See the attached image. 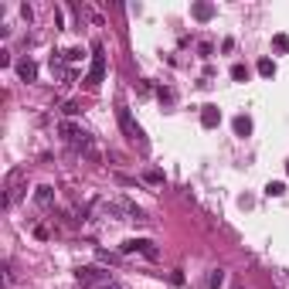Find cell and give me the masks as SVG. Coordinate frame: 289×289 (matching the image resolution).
<instances>
[{"instance_id": "obj_17", "label": "cell", "mask_w": 289, "mask_h": 289, "mask_svg": "<svg viewBox=\"0 0 289 289\" xmlns=\"http://www.w3.org/2000/svg\"><path fill=\"white\" fill-rule=\"evenodd\" d=\"M146 180H150V184H163V173L160 170H146Z\"/></svg>"}, {"instance_id": "obj_12", "label": "cell", "mask_w": 289, "mask_h": 289, "mask_svg": "<svg viewBox=\"0 0 289 289\" xmlns=\"http://www.w3.org/2000/svg\"><path fill=\"white\" fill-rule=\"evenodd\" d=\"M231 78H235V82H249V68H245L242 61H238V65H231Z\"/></svg>"}, {"instance_id": "obj_5", "label": "cell", "mask_w": 289, "mask_h": 289, "mask_svg": "<svg viewBox=\"0 0 289 289\" xmlns=\"http://www.w3.org/2000/svg\"><path fill=\"white\" fill-rule=\"evenodd\" d=\"M133 252H143L146 259H156L160 255L150 238H130V242H123V255H133Z\"/></svg>"}, {"instance_id": "obj_7", "label": "cell", "mask_w": 289, "mask_h": 289, "mask_svg": "<svg viewBox=\"0 0 289 289\" xmlns=\"http://www.w3.org/2000/svg\"><path fill=\"white\" fill-rule=\"evenodd\" d=\"M17 75L24 78V82H34V78H38V65H34L31 58H20L17 61Z\"/></svg>"}, {"instance_id": "obj_11", "label": "cell", "mask_w": 289, "mask_h": 289, "mask_svg": "<svg viewBox=\"0 0 289 289\" xmlns=\"http://www.w3.org/2000/svg\"><path fill=\"white\" fill-rule=\"evenodd\" d=\"M259 75H262V78L276 75V61H272V58H259Z\"/></svg>"}, {"instance_id": "obj_14", "label": "cell", "mask_w": 289, "mask_h": 289, "mask_svg": "<svg viewBox=\"0 0 289 289\" xmlns=\"http://www.w3.org/2000/svg\"><path fill=\"white\" fill-rule=\"evenodd\" d=\"M221 283H225V272H221V269H214L211 276H208V289H218Z\"/></svg>"}, {"instance_id": "obj_1", "label": "cell", "mask_w": 289, "mask_h": 289, "mask_svg": "<svg viewBox=\"0 0 289 289\" xmlns=\"http://www.w3.org/2000/svg\"><path fill=\"white\" fill-rule=\"evenodd\" d=\"M58 136L72 146V150H82V153H89V156H96V146H92V136L85 133L78 123H72V119H65L61 126H58Z\"/></svg>"}, {"instance_id": "obj_10", "label": "cell", "mask_w": 289, "mask_h": 289, "mask_svg": "<svg viewBox=\"0 0 289 289\" xmlns=\"http://www.w3.org/2000/svg\"><path fill=\"white\" fill-rule=\"evenodd\" d=\"M235 133H238V136H249L252 133V119H249V116H235Z\"/></svg>"}, {"instance_id": "obj_8", "label": "cell", "mask_w": 289, "mask_h": 289, "mask_svg": "<svg viewBox=\"0 0 289 289\" xmlns=\"http://www.w3.org/2000/svg\"><path fill=\"white\" fill-rule=\"evenodd\" d=\"M191 17H194V20H211V17H214V3H208V0L194 3V7H191Z\"/></svg>"}, {"instance_id": "obj_20", "label": "cell", "mask_w": 289, "mask_h": 289, "mask_svg": "<svg viewBox=\"0 0 289 289\" xmlns=\"http://www.w3.org/2000/svg\"><path fill=\"white\" fill-rule=\"evenodd\" d=\"M286 170H289V163H286Z\"/></svg>"}, {"instance_id": "obj_18", "label": "cell", "mask_w": 289, "mask_h": 289, "mask_svg": "<svg viewBox=\"0 0 289 289\" xmlns=\"http://www.w3.org/2000/svg\"><path fill=\"white\" fill-rule=\"evenodd\" d=\"M106 289H119V286H116V283H113V286H106Z\"/></svg>"}, {"instance_id": "obj_15", "label": "cell", "mask_w": 289, "mask_h": 289, "mask_svg": "<svg viewBox=\"0 0 289 289\" xmlns=\"http://www.w3.org/2000/svg\"><path fill=\"white\" fill-rule=\"evenodd\" d=\"M272 44H276V51H289V34H276Z\"/></svg>"}, {"instance_id": "obj_9", "label": "cell", "mask_w": 289, "mask_h": 289, "mask_svg": "<svg viewBox=\"0 0 289 289\" xmlns=\"http://www.w3.org/2000/svg\"><path fill=\"white\" fill-rule=\"evenodd\" d=\"M34 201H38L41 208H51V201H55V187H38V194H34Z\"/></svg>"}, {"instance_id": "obj_13", "label": "cell", "mask_w": 289, "mask_h": 289, "mask_svg": "<svg viewBox=\"0 0 289 289\" xmlns=\"http://www.w3.org/2000/svg\"><path fill=\"white\" fill-rule=\"evenodd\" d=\"M266 194H269V197H283V194H286V184H283V180H272L269 187H266Z\"/></svg>"}, {"instance_id": "obj_16", "label": "cell", "mask_w": 289, "mask_h": 289, "mask_svg": "<svg viewBox=\"0 0 289 289\" xmlns=\"http://www.w3.org/2000/svg\"><path fill=\"white\" fill-rule=\"evenodd\" d=\"M61 58H65V61H78V58H82V48H72V51H61Z\"/></svg>"}, {"instance_id": "obj_3", "label": "cell", "mask_w": 289, "mask_h": 289, "mask_svg": "<svg viewBox=\"0 0 289 289\" xmlns=\"http://www.w3.org/2000/svg\"><path fill=\"white\" fill-rule=\"evenodd\" d=\"M75 279L85 289H106V286H113V272L96 269V266H82V269L75 272Z\"/></svg>"}, {"instance_id": "obj_4", "label": "cell", "mask_w": 289, "mask_h": 289, "mask_svg": "<svg viewBox=\"0 0 289 289\" xmlns=\"http://www.w3.org/2000/svg\"><path fill=\"white\" fill-rule=\"evenodd\" d=\"M106 78V48L102 44H92V65H89V75H85V85L89 89H99V82Z\"/></svg>"}, {"instance_id": "obj_2", "label": "cell", "mask_w": 289, "mask_h": 289, "mask_svg": "<svg viewBox=\"0 0 289 289\" xmlns=\"http://www.w3.org/2000/svg\"><path fill=\"white\" fill-rule=\"evenodd\" d=\"M116 119H119V130L126 133V140H130V143H136L140 150H146V146H150V143H146V136H143V130L133 123V113H130L126 106H116Z\"/></svg>"}, {"instance_id": "obj_19", "label": "cell", "mask_w": 289, "mask_h": 289, "mask_svg": "<svg viewBox=\"0 0 289 289\" xmlns=\"http://www.w3.org/2000/svg\"><path fill=\"white\" fill-rule=\"evenodd\" d=\"M235 289H242V286H235Z\"/></svg>"}, {"instance_id": "obj_6", "label": "cell", "mask_w": 289, "mask_h": 289, "mask_svg": "<svg viewBox=\"0 0 289 289\" xmlns=\"http://www.w3.org/2000/svg\"><path fill=\"white\" fill-rule=\"evenodd\" d=\"M218 123H221V109L218 106H201V126L204 130H214Z\"/></svg>"}]
</instances>
